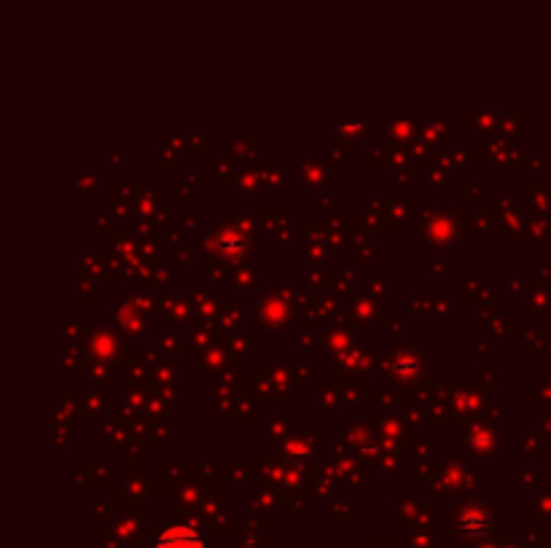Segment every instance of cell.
I'll return each instance as SVG.
<instances>
[{
    "label": "cell",
    "mask_w": 551,
    "mask_h": 548,
    "mask_svg": "<svg viewBox=\"0 0 551 548\" xmlns=\"http://www.w3.org/2000/svg\"><path fill=\"white\" fill-rule=\"evenodd\" d=\"M156 548H205L197 530L191 527H170L156 540Z\"/></svg>",
    "instance_id": "6da1fadb"
}]
</instances>
